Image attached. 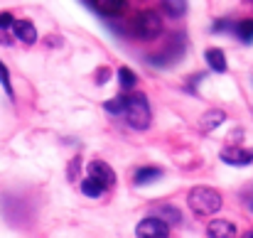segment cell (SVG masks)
Here are the masks:
<instances>
[{"mask_svg":"<svg viewBox=\"0 0 253 238\" xmlns=\"http://www.w3.org/2000/svg\"><path fill=\"white\" fill-rule=\"evenodd\" d=\"M189 209L197 214V216H209V214H216L221 209V194L211 187H194L189 192Z\"/></svg>","mask_w":253,"mask_h":238,"instance_id":"6da1fadb","label":"cell"},{"mask_svg":"<svg viewBox=\"0 0 253 238\" xmlns=\"http://www.w3.org/2000/svg\"><path fill=\"white\" fill-rule=\"evenodd\" d=\"M123 116H126V120H128L130 128L145 130V128L150 125V106H148V98H145L143 93H133V96L126 93Z\"/></svg>","mask_w":253,"mask_h":238,"instance_id":"7a4b0ae2","label":"cell"},{"mask_svg":"<svg viewBox=\"0 0 253 238\" xmlns=\"http://www.w3.org/2000/svg\"><path fill=\"white\" fill-rule=\"evenodd\" d=\"M133 32H135L138 40H155V37H160V32H163L160 15L153 12V10H140L133 17Z\"/></svg>","mask_w":253,"mask_h":238,"instance_id":"3957f363","label":"cell"},{"mask_svg":"<svg viewBox=\"0 0 253 238\" xmlns=\"http://www.w3.org/2000/svg\"><path fill=\"white\" fill-rule=\"evenodd\" d=\"M184 49H187V37L179 32V35H174V37L168 42V47L163 49V54L150 57V62H153V64H158V67H169V64H177V62L182 59Z\"/></svg>","mask_w":253,"mask_h":238,"instance_id":"277c9868","label":"cell"},{"mask_svg":"<svg viewBox=\"0 0 253 238\" xmlns=\"http://www.w3.org/2000/svg\"><path fill=\"white\" fill-rule=\"evenodd\" d=\"M88 179H93V182L106 192V189H111V187L116 184V172H113L103 159H93V162L88 164Z\"/></svg>","mask_w":253,"mask_h":238,"instance_id":"5b68a950","label":"cell"},{"mask_svg":"<svg viewBox=\"0 0 253 238\" xmlns=\"http://www.w3.org/2000/svg\"><path fill=\"white\" fill-rule=\"evenodd\" d=\"M169 229L163 224V221H158V219H153V216H148V219H143L140 224H138V229H135V236L138 238H168Z\"/></svg>","mask_w":253,"mask_h":238,"instance_id":"8992f818","label":"cell"},{"mask_svg":"<svg viewBox=\"0 0 253 238\" xmlns=\"http://www.w3.org/2000/svg\"><path fill=\"white\" fill-rule=\"evenodd\" d=\"M221 162L226 164H234V167H244V164H251L253 162V150H246V148H226L221 150Z\"/></svg>","mask_w":253,"mask_h":238,"instance_id":"52a82bcc","label":"cell"},{"mask_svg":"<svg viewBox=\"0 0 253 238\" xmlns=\"http://www.w3.org/2000/svg\"><path fill=\"white\" fill-rule=\"evenodd\" d=\"M86 7L96 10L103 17H116L126 10V2L123 0H91V2H86Z\"/></svg>","mask_w":253,"mask_h":238,"instance_id":"ba28073f","label":"cell"},{"mask_svg":"<svg viewBox=\"0 0 253 238\" xmlns=\"http://www.w3.org/2000/svg\"><path fill=\"white\" fill-rule=\"evenodd\" d=\"M10 30H12L15 37H17L20 42H25V44H32V42L37 40V30H35V25H32L30 20H15Z\"/></svg>","mask_w":253,"mask_h":238,"instance_id":"9c48e42d","label":"cell"},{"mask_svg":"<svg viewBox=\"0 0 253 238\" xmlns=\"http://www.w3.org/2000/svg\"><path fill=\"white\" fill-rule=\"evenodd\" d=\"M207 234H209V238H236V226L231 221L216 219L207 226Z\"/></svg>","mask_w":253,"mask_h":238,"instance_id":"30bf717a","label":"cell"},{"mask_svg":"<svg viewBox=\"0 0 253 238\" xmlns=\"http://www.w3.org/2000/svg\"><path fill=\"white\" fill-rule=\"evenodd\" d=\"M153 219L163 221V224L169 229V226H174V224H179V221H182V214H179L172 204H163V206H158V209H155Z\"/></svg>","mask_w":253,"mask_h":238,"instance_id":"8fae6325","label":"cell"},{"mask_svg":"<svg viewBox=\"0 0 253 238\" xmlns=\"http://www.w3.org/2000/svg\"><path fill=\"white\" fill-rule=\"evenodd\" d=\"M204 59H207V64H209L211 72H216V74H224V72H226V57H224V52H221L219 47L207 49Z\"/></svg>","mask_w":253,"mask_h":238,"instance_id":"7c38bea8","label":"cell"},{"mask_svg":"<svg viewBox=\"0 0 253 238\" xmlns=\"http://www.w3.org/2000/svg\"><path fill=\"white\" fill-rule=\"evenodd\" d=\"M226 120V116H224V111H219V108H214V111H209V113H204L202 116V120H199V125H202V130H214L216 125H221Z\"/></svg>","mask_w":253,"mask_h":238,"instance_id":"4fadbf2b","label":"cell"},{"mask_svg":"<svg viewBox=\"0 0 253 238\" xmlns=\"http://www.w3.org/2000/svg\"><path fill=\"white\" fill-rule=\"evenodd\" d=\"M160 177H163V172H160L158 167H140V169L135 172V184L143 187V184L155 182V179H160Z\"/></svg>","mask_w":253,"mask_h":238,"instance_id":"5bb4252c","label":"cell"},{"mask_svg":"<svg viewBox=\"0 0 253 238\" xmlns=\"http://www.w3.org/2000/svg\"><path fill=\"white\" fill-rule=\"evenodd\" d=\"M234 30H236V35H239L241 42H246V44L253 42V20H241V22H236Z\"/></svg>","mask_w":253,"mask_h":238,"instance_id":"9a60e30c","label":"cell"},{"mask_svg":"<svg viewBox=\"0 0 253 238\" xmlns=\"http://www.w3.org/2000/svg\"><path fill=\"white\" fill-rule=\"evenodd\" d=\"M118 79H121V88H123V91H130V88L135 86V81H138L135 74H133L128 67H121V69H118Z\"/></svg>","mask_w":253,"mask_h":238,"instance_id":"2e32d148","label":"cell"},{"mask_svg":"<svg viewBox=\"0 0 253 238\" xmlns=\"http://www.w3.org/2000/svg\"><path fill=\"white\" fill-rule=\"evenodd\" d=\"M111 116H121L123 113V108H126V93L123 96H118V98H111V101H106V106H103Z\"/></svg>","mask_w":253,"mask_h":238,"instance_id":"e0dca14e","label":"cell"},{"mask_svg":"<svg viewBox=\"0 0 253 238\" xmlns=\"http://www.w3.org/2000/svg\"><path fill=\"white\" fill-rule=\"evenodd\" d=\"M163 10H168V15H172V17H179V15H184V12H187V2H174V0H168V2H163Z\"/></svg>","mask_w":253,"mask_h":238,"instance_id":"ac0fdd59","label":"cell"},{"mask_svg":"<svg viewBox=\"0 0 253 238\" xmlns=\"http://www.w3.org/2000/svg\"><path fill=\"white\" fill-rule=\"evenodd\" d=\"M82 192H84L86 197H91V199H96V197L103 194V189H101L93 179H84V182H82Z\"/></svg>","mask_w":253,"mask_h":238,"instance_id":"d6986e66","label":"cell"},{"mask_svg":"<svg viewBox=\"0 0 253 238\" xmlns=\"http://www.w3.org/2000/svg\"><path fill=\"white\" fill-rule=\"evenodd\" d=\"M0 83H2V88H5V93L7 96H12V83H10V74H7V67L0 62Z\"/></svg>","mask_w":253,"mask_h":238,"instance_id":"ffe728a7","label":"cell"},{"mask_svg":"<svg viewBox=\"0 0 253 238\" xmlns=\"http://www.w3.org/2000/svg\"><path fill=\"white\" fill-rule=\"evenodd\" d=\"M231 27H234V22H231V20H216V22H214V27H211V32H214V35H219V32L231 30Z\"/></svg>","mask_w":253,"mask_h":238,"instance_id":"44dd1931","label":"cell"},{"mask_svg":"<svg viewBox=\"0 0 253 238\" xmlns=\"http://www.w3.org/2000/svg\"><path fill=\"white\" fill-rule=\"evenodd\" d=\"M12 12H0V30H10L12 27Z\"/></svg>","mask_w":253,"mask_h":238,"instance_id":"7402d4cb","label":"cell"},{"mask_svg":"<svg viewBox=\"0 0 253 238\" xmlns=\"http://www.w3.org/2000/svg\"><path fill=\"white\" fill-rule=\"evenodd\" d=\"M108 77H111V69L101 67V69H98V77H96V81H98V83H106V81H108Z\"/></svg>","mask_w":253,"mask_h":238,"instance_id":"603a6c76","label":"cell"},{"mask_svg":"<svg viewBox=\"0 0 253 238\" xmlns=\"http://www.w3.org/2000/svg\"><path fill=\"white\" fill-rule=\"evenodd\" d=\"M244 199H246V204H249V209L253 211V189L249 192V194H244Z\"/></svg>","mask_w":253,"mask_h":238,"instance_id":"cb8c5ba5","label":"cell"},{"mask_svg":"<svg viewBox=\"0 0 253 238\" xmlns=\"http://www.w3.org/2000/svg\"><path fill=\"white\" fill-rule=\"evenodd\" d=\"M241 238H253V231H249V234H244Z\"/></svg>","mask_w":253,"mask_h":238,"instance_id":"d4e9b609","label":"cell"}]
</instances>
